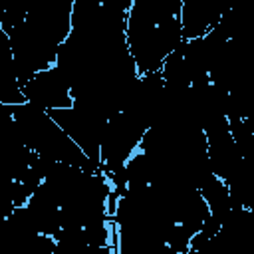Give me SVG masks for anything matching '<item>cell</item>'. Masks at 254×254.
<instances>
[{"label": "cell", "instance_id": "1", "mask_svg": "<svg viewBox=\"0 0 254 254\" xmlns=\"http://www.w3.org/2000/svg\"><path fill=\"white\" fill-rule=\"evenodd\" d=\"M22 91H24L26 101L46 111L73 105L69 83L56 64L42 71H36L30 79H26L22 83Z\"/></svg>", "mask_w": 254, "mask_h": 254}, {"label": "cell", "instance_id": "2", "mask_svg": "<svg viewBox=\"0 0 254 254\" xmlns=\"http://www.w3.org/2000/svg\"><path fill=\"white\" fill-rule=\"evenodd\" d=\"M222 0H181L179 22L183 40H196L208 34L224 14Z\"/></svg>", "mask_w": 254, "mask_h": 254}]
</instances>
